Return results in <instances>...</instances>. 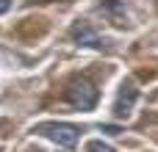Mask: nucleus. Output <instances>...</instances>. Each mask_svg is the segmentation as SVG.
Returning a JSON list of instances; mask_svg holds the SVG:
<instances>
[{"instance_id": "nucleus-3", "label": "nucleus", "mask_w": 158, "mask_h": 152, "mask_svg": "<svg viewBox=\"0 0 158 152\" xmlns=\"http://www.w3.org/2000/svg\"><path fill=\"white\" fill-rule=\"evenodd\" d=\"M136 97H139V91H136L133 80H125V83H122V91H119V97H117L114 114H117V116H128V114L133 111V105H136Z\"/></svg>"}, {"instance_id": "nucleus-1", "label": "nucleus", "mask_w": 158, "mask_h": 152, "mask_svg": "<svg viewBox=\"0 0 158 152\" xmlns=\"http://www.w3.org/2000/svg\"><path fill=\"white\" fill-rule=\"evenodd\" d=\"M64 97H67V102L72 105V108H78V111H92L94 105H97V89H94V83L92 80H86V78H72L69 83H67V91H64Z\"/></svg>"}, {"instance_id": "nucleus-6", "label": "nucleus", "mask_w": 158, "mask_h": 152, "mask_svg": "<svg viewBox=\"0 0 158 152\" xmlns=\"http://www.w3.org/2000/svg\"><path fill=\"white\" fill-rule=\"evenodd\" d=\"M86 152H114V147H108V144H103V141H89Z\"/></svg>"}, {"instance_id": "nucleus-4", "label": "nucleus", "mask_w": 158, "mask_h": 152, "mask_svg": "<svg viewBox=\"0 0 158 152\" xmlns=\"http://www.w3.org/2000/svg\"><path fill=\"white\" fill-rule=\"evenodd\" d=\"M69 36H72L78 44H83V47H103V42H100L97 30H94L89 22H75V25H72V30H69Z\"/></svg>"}, {"instance_id": "nucleus-2", "label": "nucleus", "mask_w": 158, "mask_h": 152, "mask_svg": "<svg viewBox=\"0 0 158 152\" xmlns=\"http://www.w3.org/2000/svg\"><path fill=\"white\" fill-rule=\"evenodd\" d=\"M33 133L50 138L53 144H58L64 150H72L78 144V127L75 125H67V122H44V125H36Z\"/></svg>"}, {"instance_id": "nucleus-7", "label": "nucleus", "mask_w": 158, "mask_h": 152, "mask_svg": "<svg viewBox=\"0 0 158 152\" xmlns=\"http://www.w3.org/2000/svg\"><path fill=\"white\" fill-rule=\"evenodd\" d=\"M103 133H111V136H117V133H119V127H114V125H106V127H103Z\"/></svg>"}, {"instance_id": "nucleus-8", "label": "nucleus", "mask_w": 158, "mask_h": 152, "mask_svg": "<svg viewBox=\"0 0 158 152\" xmlns=\"http://www.w3.org/2000/svg\"><path fill=\"white\" fill-rule=\"evenodd\" d=\"M8 6H11V0H0V14H6V11H8Z\"/></svg>"}, {"instance_id": "nucleus-5", "label": "nucleus", "mask_w": 158, "mask_h": 152, "mask_svg": "<svg viewBox=\"0 0 158 152\" xmlns=\"http://www.w3.org/2000/svg\"><path fill=\"white\" fill-rule=\"evenodd\" d=\"M100 11L114 22V25H128V8H125V3L122 0H103V6H100Z\"/></svg>"}]
</instances>
